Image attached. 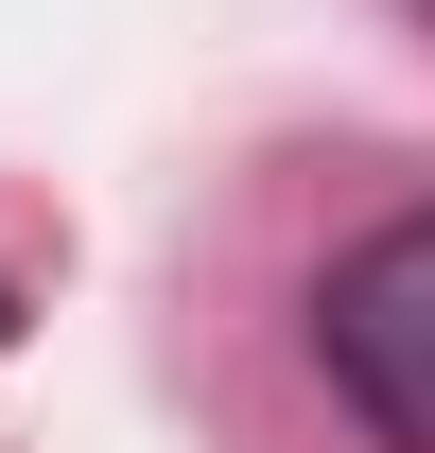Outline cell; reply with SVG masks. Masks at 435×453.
<instances>
[{
	"mask_svg": "<svg viewBox=\"0 0 435 453\" xmlns=\"http://www.w3.org/2000/svg\"><path fill=\"white\" fill-rule=\"evenodd\" d=\"M314 366L348 384L383 453H435V210H383L314 280Z\"/></svg>",
	"mask_w": 435,
	"mask_h": 453,
	"instance_id": "6da1fadb",
	"label": "cell"
},
{
	"mask_svg": "<svg viewBox=\"0 0 435 453\" xmlns=\"http://www.w3.org/2000/svg\"><path fill=\"white\" fill-rule=\"evenodd\" d=\"M418 18H435V0H418Z\"/></svg>",
	"mask_w": 435,
	"mask_h": 453,
	"instance_id": "7a4b0ae2",
	"label": "cell"
}]
</instances>
